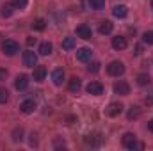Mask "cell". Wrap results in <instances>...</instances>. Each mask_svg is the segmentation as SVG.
Wrapping results in <instances>:
<instances>
[{
  "label": "cell",
  "mask_w": 153,
  "mask_h": 151,
  "mask_svg": "<svg viewBox=\"0 0 153 151\" xmlns=\"http://www.w3.org/2000/svg\"><path fill=\"white\" fill-rule=\"evenodd\" d=\"M123 146L126 148V150H144V144H141V142H137V137L134 135V133H125L123 135Z\"/></svg>",
  "instance_id": "6da1fadb"
},
{
  "label": "cell",
  "mask_w": 153,
  "mask_h": 151,
  "mask_svg": "<svg viewBox=\"0 0 153 151\" xmlns=\"http://www.w3.org/2000/svg\"><path fill=\"white\" fill-rule=\"evenodd\" d=\"M107 73L111 76H119L125 73V64L119 62V61H112L109 66H107Z\"/></svg>",
  "instance_id": "7a4b0ae2"
},
{
  "label": "cell",
  "mask_w": 153,
  "mask_h": 151,
  "mask_svg": "<svg viewBox=\"0 0 153 151\" xmlns=\"http://www.w3.org/2000/svg\"><path fill=\"white\" fill-rule=\"evenodd\" d=\"M2 50H4L5 55H14V53L20 50V44H18L16 41H13V39H5V41L2 43Z\"/></svg>",
  "instance_id": "3957f363"
},
{
  "label": "cell",
  "mask_w": 153,
  "mask_h": 151,
  "mask_svg": "<svg viewBox=\"0 0 153 151\" xmlns=\"http://www.w3.org/2000/svg\"><path fill=\"white\" fill-rule=\"evenodd\" d=\"M114 93L119 96H128L130 94V85L125 82V80H119L114 84Z\"/></svg>",
  "instance_id": "277c9868"
},
{
  "label": "cell",
  "mask_w": 153,
  "mask_h": 151,
  "mask_svg": "<svg viewBox=\"0 0 153 151\" xmlns=\"http://www.w3.org/2000/svg\"><path fill=\"white\" fill-rule=\"evenodd\" d=\"M23 64H25L27 68H34V66L38 64V55H36L34 52H30V50L23 52Z\"/></svg>",
  "instance_id": "5b68a950"
},
{
  "label": "cell",
  "mask_w": 153,
  "mask_h": 151,
  "mask_svg": "<svg viewBox=\"0 0 153 151\" xmlns=\"http://www.w3.org/2000/svg\"><path fill=\"white\" fill-rule=\"evenodd\" d=\"M85 91L89 94H93V96H100V94H103V85L100 82H89L87 87H85Z\"/></svg>",
  "instance_id": "8992f818"
},
{
  "label": "cell",
  "mask_w": 153,
  "mask_h": 151,
  "mask_svg": "<svg viewBox=\"0 0 153 151\" xmlns=\"http://www.w3.org/2000/svg\"><path fill=\"white\" fill-rule=\"evenodd\" d=\"M76 36L82 39H91L93 38V30L89 25H78L76 27Z\"/></svg>",
  "instance_id": "52a82bcc"
},
{
  "label": "cell",
  "mask_w": 153,
  "mask_h": 151,
  "mask_svg": "<svg viewBox=\"0 0 153 151\" xmlns=\"http://www.w3.org/2000/svg\"><path fill=\"white\" fill-rule=\"evenodd\" d=\"M121 112H123V105H121V103H111V105L105 109V114H107L109 117H116V115H119Z\"/></svg>",
  "instance_id": "ba28073f"
},
{
  "label": "cell",
  "mask_w": 153,
  "mask_h": 151,
  "mask_svg": "<svg viewBox=\"0 0 153 151\" xmlns=\"http://www.w3.org/2000/svg\"><path fill=\"white\" fill-rule=\"evenodd\" d=\"M14 87H16L18 91H25V89L29 87V76L27 75H18L16 80H14Z\"/></svg>",
  "instance_id": "9c48e42d"
},
{
  "label": "cell",
  "mask_w": 153,
  "mask_h": 151,
  "mask_svg": "<svg viewBox=\"0 0 153 151\" xmlns=\"http://www.w3.org/2000/svg\"><path fill=\"white\" fill-rule=\"evenodd\" d=\"M20 110L23 114H32L36 110V103H34V100H25V101H22L20 103Z\"/></svg>",
  "instance_id": "30bf717a"
},
{
  "label": "cell",
  "mask_w": 153,
  "mask_h": 151,
  "mask_svg": "<svg viewBox=\"0 0 153 151\" xmlns=\"http://www.w3.org/2000/svg\"><path fill=\"white\" fill-rule=\"evenodd\" d=\"M91 53H93L91 48H85V46H84V48H78V50H76V59H78L80 62H87V61L91 59Z\"/></svg>",
  "instance_id": "8fae6325"
},
{
  "label": "cell",
  "mask_w": 153,
  "mask_h": 151,
  "mask_svg": "<svg viewBox=\"0 0 153 151\" xmlns=\"http://www.w3.org/2000/svg\"><path fill=\"white\" fill-rule=\"evenodd\" d=\"M126 38H123V36H116L112 38V48L114 50H125L126 48Z\"/></svg>",
  "instance_id": "7c38bea8"
},
{
  "label": "cell",
  "mask_w": 153,
  "mask_h": 151,
  "mask_svg": "<svg viewBox=\"0 0 153 151\" xmlns=\"http://www.w3.org/2000/svg\"><path fill=\"white\" fill-rule=\"evenodd\" d=\"M45 76H46V68H45V66H36V68H34V75H32V78H34L36 82H43Z\"/></svg>",
  "instance_id": "4fadbf2b"
},
{
  "label": "cell",
  "mask_w": 153,
  "mask_h": 151,
  "mask_svg": "<svg viewBox=\"0 0 153 151\" xmlns=\"http://www.w3.org/2000/svg\"><path fill=\"white\" fill-rule=\"evenodd\" d=\"M112 14H114L116 18H125L128 14V7L123 5V4H119V5H116L114 9H112Z\"/></svg>",
  "instance_id": "5bb4252c"
},
{
  "label": "cell",
  "mask_w": 153,
  "mask_h": 151,
  "mask_svg": "<svg viewBox=\"0 0 153 151\" xmlns=\"http://www.w3.org/2000/svg\"><path fill=\"white\" fill-rule=\"evenodd\" d=\"M112 29H114L112 21H111V20H105V21H102V23H100V29H98V30H100V34H103V36H105V34H111V32H112Z\"/></svg>",
  "instance_id": "9a60e30c"
},
{
  "label": "cell",
  "mask_w": 153,
  "mask_h": 151,
  "mask_svg": "<svg viewBox=\"0 0 153 151\" xmlns=\"http://www.w3.org/2000/svg\"><path fill=\"white\" fill-rule=\"evenodd\" d=\"M52 80H53V84H55V85H62V80H64V71H62L61 68H57V70L52 73Z\"/></svg>",
  "instance_id": "2e32d148"
},
{
  "label": "cell",
  "mask_w": 153,
  "mask_h": 151,
  "mask_svg": "<svg viewBox=\"0 0 153 151\" xmlns=\"http://www.w3.org/2000/svg\"><path fill=\"white\" fill-rule=\"evenodd\" d=\"M13 9H14V5H13V4H4V5H2V9H0V14H2L4 18H9V16L13 14Z\"/></svg>",
  "instance_id": "e0dca14e"
},
{
  "label": "cell",
  "mask_w": 153,
  "mask_h": 151,
  "mask_svg": "<svg viewBox=\"0 0 153 151\" xmlns=\"http://www.w3.org/2000/svg\"><path fill=\"white\" fill-rule=\"evenodd\" d=\"M39 53H41V55H50V53H52V43H48V41L41 43V44H39Z\"/></svg>",
  "instance_id": "ac0fdd59"
},
{
  "label": "cell",
  "mask_w": 153,
  "mask_h": 151,
  "mask_svg": "<svg viewBox=\"0 0 153 151\" xmlns=\"http://www.w3.org/2000/svg\"><path fill=\"white\" fill-rule=\"evenodd\" d=\"M89 7L93 11H102L105 7V0H89Z\"/></svg>",
  "instance_id": "d6986e66"
},
{
  "label": "cell",
  "mask_w": 153,
  "mask_h": 151,
  "mask_svg": "<svg viewBox=\"0 0 153 151\" xmlns=\"http://www.w3.org/2000/svg\"><path fill=\"white\" fill-rule=\"evenodd\" d=\"M80 87H82L80 80H78L76 76H73V78L70 80V91H71V93H78V91H80Z\"/></svg>",
  "instance_id": "ffe728a7"
},
{
  "label": "cell",
  "mask_w": 153,
  "mask_h": 151,
  "mask_svg": "<svg viewBox=\"0 0 153 151\" xmlns=\"http://www.w3.org/2000/svg\"><path fill=\"white\" fill-rule=\"evenodd\" d=\"M45 27H46V21H45L43 18H38V20L32 21V29H34V30H39V32H41V30H45Z\"/></svg>",
  "instance_id": "44dd1931"
},
{
  "label": "cell",
  "mask_w": 153,
  "mask_h": 151,
  "mask_svg": "<svg viewBox=\"0 0 153 151\" xmlns=\"http://www.w3.org/2000/svg\"><path fill=\"white\" fill-rule=\"evenodd\" d=\"M76 44L75 38H64V41H62V48L64 50H73Z\"/></svg>",
  "instance_id": "7402d4cb"
},
{
  "label": "cell",
  "mask_w": 153,
  "mask_h": 151,
  "mask_svg": "<svg viewBox=\"0 0 153 151\" xmlns=\"http://www.w3.org/2000/svg\"><path fill=\"white\" fill-rule=\"evenodd\" d=\"M11 137H13L14 142H22V139H23V128H14Z\"/></svg>",
  "instance_id": "603a6c76"
},
{
  "label": "cell",
  "mask_w": 153,
  "mask_h": 151,
  "mask_svg": "<svg viewBox=\"0 0 153 151\" xmlns=\"http://www.w3.org/2000/svg\"><path fill=\"white\" fill-rule=\"evenodd\" d=\"M137 84H139V85H148V84H150V75H146V73L137 75Z\"/></svg>",
  "instance_id": "cb8c5ba5"
},
{
  "label": "cell",
  "mask_w": 153,
  "mask_h": 151,
  "mask_svg": "<svg viewBox=\"0 0 153 151\" xmlns=\"http://www.w3.org/2000/svg\"><path fill=\"white\" fill-rule=\"evenodd\" d=\"M139 114H141V110H139V107H132L130 110H128V114H126V117L132 121V119H137L139 117Z\"/></svg>",
  "instance_id": "d4e9b609"
},
{
  "label": "cell",
  "mask_w": 153,
  "mask_h": 151,
  "mask_svg": "<svg viewBox=\"0 0 153 151\" xmlns=\"http://www.w3.org/2000/svg\"><path fill=\"white\" fill-rule=\"evenodd\" d=\"M11 4L14 5V9H25L29 0H11Z\"/></svg>",
  "instance_id": "484cf974"
},
{
  "label": "cell",
  "mask_w": 153,
  "mask_h": 151,
  "mask_svg": "<svg viewBox=\"0 0 153 151\" xmlns=\"http://www.w3.org/2000/svg\"><path fill=\"white\" fill-rule=\"evenodd\" d=\"M143 41H144L146 44H153V30H146V32L143 34Z\"/></svg>",
  "instance_id": "4316f807"
},
{
  "label": "cell",
  "mask_w": 153,
  "mask_h": 151,
  "mask_svg": "<svg viewBox=\"0 0 153 151\" xmlns=\"http://www.w3.org/2000/svg\"><path fill=\"white\" fill-rule=\"evenodd\" d=\"M9 100V91L5 87H0V103H5Z\"/></svg>",
  "instance_id": "83f0119b"
},
{
  "label": "cell",
  "mask_w": 153,
  "mask_h": 151,
  "mask_svg": "<svg viewBox=\"0 0 153 151\" xmlns=\"http://www.w3.org/2000/svg\"><path fill=\"white\" fill-rule=\"evenodd\" d=\"M87 70H89L91 73H96V71H100V62H93V64H89V66H87Z\"/></svg>",
  "instance_id": "f1b7e54d"
},
{
  "label": "cell",
  "mask_w": 153,
  "mask_h": 151,
  "mask_svg": "<svg viewBox=\"0 0 153 151\" xmlns=\"http://www.w3.org/2000/svg\"><path fill=\"white\" fill-rule=\"evenodd\" d=\"M5 76H7V71L0 68V82H2V80H5Z\"/></svg>",
  "instance_id": "f546056e"
},
{
  "label": "cell",
  "mask_w": 153,
  "mask_h": 151,
  "mask_svg": "<svg viewBox=\"0 0 153 151\" xmlns=\"http://www.w3.org/2000/svg\"><path fill=\"white\" fill-rule=\"evenodd\" d=\"M134 53H135V55H141V53H143V46H141V44H137V46H135V52H134Z\"/></svg>",
  "instance_id": "4dcf8cb0"
},
{
  "label": "cell",
  "mask_w": 153,
  "mask_h": 151,
  "mask_svg": "<svg viewBox=\"0 0 153 151\" xmlns=\"http://www.w3.org/2000/svg\"><path fill=\"white\" fill-rule=\"evenodd\" d=\"M30 137H32V139H30V146H38V139H36V135L32 133Z\"/></svg>",
  "instance_id": "1f68e13d"
},
{
  "label": "cell",
  "mask_w": 153,
  "mask_h": 151,
  "mask_svg": "<svg viewBox=\"0 0 153 151\" xmlns=\"http://www.w3.org/2000/svg\"><path fill=\"white\" fill-rule=\"evenodd\" d=\"M36 43V38H27V46H32Z\"/></svg>",
  "instance_id": "d6a6232c"
},
{
  "label": "cell",
  "mask_w": 153,
  "mask_h": 151,
  "mask_svg": "<svg viewBox=\"0 0 153 151\" xmlns=\"http://www.w3.org/2000/svg\"><path fill=\"white\" fill-rule=\"evenodd\" d=\"M148 128H150V132H153V119L148 123Z\"/></svg>",
  "instance_id": "836d02e7"
},
{
  "label": "cell",
  "mask_w": 153,
  "mask_h": 151,
  "mask_svg": "<svg viewBox=\"0 0 153 151\" xmlns=\"http://www.w3.org/2000/svg\"><path fill=\"white\" fill-rule=\"evenodd\" d=\"M152 7H153V0H152Z\"/></svg>",
  "instance_id": "e575fe53"
}]
</instances>
